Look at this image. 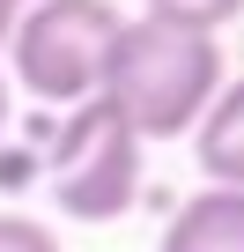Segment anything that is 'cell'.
<instances>
[{"mask_svg": "<svg viewBox=\"0 0 244 252\" xmlns=\"http://www.w3.org/2000/svg\"><path fill=\"white\" fill-rule=\"evenodd\" d=\"M215 89H222V45L207 30H185V23H163V15L118 23L104 82H96V96L134 126L141 149L192 134L200 111L215 104Z\"/></svg>", "mask_w": 244, "mask_h": 252, "instance_id": "6da1fadb", "label": "cell"}, {"mask_svg": "<svg viewBox=\"0 0 244 252\" xmlns=\"http://www.w3.org/2000/svg\"><path fill=\"white\" fill-rule=\"evenodd\" d=\"M118 15L111 0H30L15 15V37H8V67L23 82V96L37 104H89L96 82H104V60H111V37H118Z\"/></svg>", "mask_w": 244, "mask_h": 252, "instance_id": "7a4b0ae2", "label": "cell"}, {"mask_svg": "<svg viewBox=\"0 0 244 252\" xmlns=\"http://www.w3.org/2000/svg\"><path fill=\"white\" fill-rule=\"evenodd\" d=\"M45 186H52V208L74 215V222H118V215H134L141 208V141H134V126L118 119L104 96L74 104L67 126L52 134Z\"/></svg>", "mask_w": 244, "mask_h": 252, "instance_id": "3957f363", "label": "cell"}, {"mask_svg": "<svg viewBox=\"0 0 244 252\" xmlns=\"http://www.w3.org/2000/svg\"><path fill=\"white\" fill-rule=\"evenodd\" d=\"M156 252H244V193L229 186H200L170 208Z\"/></svg>", "mask_w": 244, "mask_h": 252, "instance_id": "277c9868", "label": "cell"}, {"mask_svg": "<svg viewBox=\"0 0 244 252\" xmlns=\"http://www.w3.org/2000/svg\"><path fill=\"white\" fill-rule=\"evenodd\" d=\"M192 163H200L207 186L244 193V82H222L215 104L200 111V126H192Z\"/></svg>", "mask_w": 244, "mask_h": 252, "instance_id": "5b68a950", "label": "cell"}, {"mask_svg": "<svg viewBox=\"0 0 244 252\" xmlns=\"http://www.w3.org/2000/svg\"><path fill=\"white\" fill-rule=\"evenodd\" d=\"M148 15H163V23H185V30H207V37H222V30L244 15V0H148Z\"/></svg>", "mask_w": 244, "mask_h": 252, "instance_id": "8992f818", "label": "cell"}, {"mask_svg": "<svg viewBox=\"0 0 244 252\" xmlns=\"http://www.w3.org/2000/svg\"><path fill=\"white\" fill-rule=\"evenodd\" d=\"M0 252H59V237L37 215H0Z\"/></svg>", "mask_w": 244, "mask_h": 252, "instance_id": "52a82bcc", "label": "cell"}, {"mask_svg": "<svg viewBox=\"0 0 244 252\" xmlns=\"http://www.w3.org/2000/svg\"><path fill=\"white\" fill-rule=\"evenodd\" d=\"M15 15H23L15 0H0V60H8V37H15Z\"/></svg>", "mask_w": 244, "mask_h": 252, "instance_id": "ba28073f", "label": "cell"}, {"mask_svg": "<svg viewBox=\"0 0 244 252\" xmlns=\"http://www.w3.org/2000/svg\"><path fill=\"white\" fill-rule=\"evenodd\" d=\"M0 126H8V82H0Z\"/></svg>", "mask_w": 244, "mask_h": 252, "instance_id": "9c48e42d", "label": "cell"}, {"mask_svg": "<svg viewBox=\"0 0 244 252\" xmlns=\"http://www.w3.org/2000/svg\"><path fill=\"white\" fill-rule=\"evenodd\" d=\"M15 8H30V0H15Z\"/></svg>", "mask_w": 244, "mask_h": 252, "instance_id": "30bf717a", "label": "cell"}]
</instances>
